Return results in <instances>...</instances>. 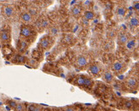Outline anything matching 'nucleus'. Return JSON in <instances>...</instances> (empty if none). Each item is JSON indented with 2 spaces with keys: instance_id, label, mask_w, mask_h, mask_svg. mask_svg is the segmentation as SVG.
Segmentation results:
<instances>
[{
  "instance_id": "nucleus-7",
  "label": "nucleus",
  "mask_w": 139,
  "mask_h": 111,
  "mask_svg": "<svg viewBox=\"0 0 139 111\" xmlns=\"http://www.w3.org/2000/svg\"><path fill=\"white\" fill-rule=\"evenodd\" d=\"M89 72L94 76H97L101 74V68L98 63H93L89 67Z\"/></svg>"
},
{
  "instance_id": "nucleus-21",
  "label": "nucleus",
  "mask_w": 139,
  "mask_h": 111,
  "mask_svg": "<svg viewBox=\"0 0 139 111\" xmlns=\"http://www.w3.org/2000/svg\"><path fill=\"white\" fill-rule=\"evenodd\" d=\"M59 31L60 30H59V28L57 27H51V28L50 29V34H49V35L55 38V36L58 34Z\"/></svg>"
},
{
  "instance_id": "nucleus-25",
  "label": "nucleus",
  "mask_w": 139,
  "mask_h": 111,
  "mask_svg": "<svg viewBox=\"0 0 139 111\" xmlns=\"http://www.w3.org/2000/svg\"><path fill=\"white\" fill-rule=\"evenodd\" d=\"M65 111H75V109L73 106H67L65 108Z\"/></svg>"
},
{
  "instance_id": "nucleus-29",
  "label": "nucleus",
  "mask_w": 139,
  "mask_h": 111,
  "mask_svg": "<svg viewBox=\"0 0 139 111\" xmlns=\"http://www.w3.org/2000/svg\"><path fill=\"white\" fill-rule=\"evenodd\" d=\"M138 13H139V11H138Z\"/></svg>"
},
{
  "instance_id": "nucleus-17",
  "label": "nucleus",
  "mask_w": 139,
  "mask_h": 111,
  "mask_svg": "<svg viewBox=\"0 0 139 111\" xmlns=\"http://www.w3.org/2000/svg\"><path fill=\"white\" fill-rule=\"evenodd\" d=\"M28 111H43L42 107L38 104H30L28 106Z\"/></svg>"
},
{
  "instance_id": "nucleus-3",
  "label": "nucleus",
  "mask_w": 139,
  "mask_h": 111,
  "mask_svg": "<svg viewBox=\"0 0 139 111\" xmlns=\"http://www.w3.org/2000/svg\"><path fill=\"white\" fill-rule=\"evenodd\" d=\"M11 40V33L9 27L7 28H2L0 30V41L4 44H9Z\"/></svg>"
},
{
  "instance_id": "nucleus-13",
  "label": "nucleus",
  "mask_w": 139,
  "mask_h": 111,
  "mask_svg": "<svg viewBox=\"0 0 139 111\" xmlns=\"http://www.w3.org/2000/svg\"><path fill=\"white\" fill-rule=\"evenodd\" d=\"M103 79L106 83H112L114 80V74L110 71H105L103 74Z\"/></svg>"
},
{
  "instance_id": "nucleus-8",
  "label": "nucleus",
  "mask_w": 139,
  "mask_h": 111,
  "mask_svg": "<svg viewBox=\"0 0 139 111\" xmlns=\"http://www.w3.org/2000/svg\"><path fill=\"white\" fill-rule=\"evenodd\" d=\"M28 46H29V42H28L26 40L23 39H20L18 41V44H17V48L19 50V52L20 53L25 52V51L28 50Z\"/></svg>"
},
{
  "instance_id": "nucleus-1",
  "label": "nucleus",
  "mask_w": 139,
  "mask_h": 111,
  "mask_svg": "<svg viewBox=\"0 0 139 111\" xmlns=\"http://www.w3.org/2000/svg\"><path fill=\"white\" fill-rule=\"evenodd\" d=\"M20 35H21L22 39H25L30 43L35 39L37 36V32L33 27H32L31 25H28V24H25V25H22L21 27Z\"/></svg>"
},
{
  "instance_id": "nucleus-15",
  "label": "nucleus",
  "mask_w": 139,
  "mask_h": 111,
  "mask_svg": "<svg viewBox=\"0 0 139 111\" xmlns=\"http://www.w3.org/2000/svg\"><path fill=\"white\" fill-rule=\"evenodd\" d=\"M14 62L16 64H24L26 62V58L25 56H23V55H17L15 57Z\"/></svg>"
},
{
  "instance_id": "nucleus-22",
  "label": "nucleus",
  "mask_w": 139,
  "mask_h": 111,
  "mask_svg": "<svg viewBox=\"0 0 139 111\" xmlns=\"http://www.w3.org/2000/svg\"><path fill=\"white\" fill-rule=\"evenodd\" d=\"M126 14V9L125 7H119L117 9V15L119 16H125Z\"/></svg>"
},
{
  "instance_id": "nucleus-20",
  "label": "nucleus",
  "mask_w": 139,
  "mask_h": 111,
  "mask_svg": "<svg viewBox=\"0 0 139 111\" xmlns=\"http://www.w3.org/2000/svg\"><path fill=\"white\" fill-rule=\"evenodd\" d=\"M80 14H81V8H80L79 6L76 5V6L73 7V9H72V15H73L74 17L79 16Z\"/></svg>"
},
{
  "instance_id": "nucleus-23",
  "label": "nucleus",
  "mask_w": 139,
  "mask_h": 111,
  "mask_svg": "<svg viewBox=\"0 0 139 111\" xmlns=\"http://www.w3.org/2000/svg\"><path fill=\"white\" fill-rule=\"evenodd\" d=\"M135 44H136L135 39H129L128 42L126 43V44H125V46H126L128 50H132L135 47Z\"/></svg>"
},
{
  "instance_id": "nucleus-6",
  "label": "nucleus",
  "mask_w": 139,
  "mask_h": 111,
  "mask_svg": "<svg viewBox=\"0 0 139 111\" xmlns=\"http://www.w3.org/2000/svg\"><path fill=\"white\" fill-rule=\"evenodd\" d=\"M3 14L6 18H11L15 15V9L10 5H4L3 7Z\"/></svg>"
},
{
  "instance_id": "nucleus-19",
  "label": "nucleus",
  "mask_w": 139,
  "mask_h": 111,
  "mask_svg": "<svg viewBox=\"0 0 139 111\" xmlns=\"http://www.w3.org/2000/svg\"><path fill=\"white\" fill-rule=\"evenodd\" d=\"M26 109H28V107L25 104V103H17V104L15 107L14 110L15 111H26Z\"/></svg>"
},
{
  "instance_id": "nucleus-12",
  "label": "nucleus",
  "mask_w": 139,
  "mask_h": 111,
  "mask_svg": "<svg viewBox=\"0 0 139 111\" xmlns=\"http://www.w3.org/2000/svg\"><path fill=\"white\" fill-rule=\"evenodd\" d=\"M128 40H129V37L125 33H120L118 35V44H120V46L126 44Z\"/></svg>"
},
{
  "instance_id": "nucleus-28",
  "label": "nucleus",
  "mask_w": 139,
  "mask_h": 111,
  "mask_svg": "<svg viewBox=\"0 0 139 111\" xmlns=\"http://www.w3.org/2000/svg\"><path fill=\"white\" fill-rule=\"evenodd\" d=\"M84 111H93V110H91V109H84Z\"/></svg>"
},
{
  "instance_id": "nucleus-9",
  "label": "nucleus",
  "mask_w": 139,
  "mask_h": 111,
  "mask_svg": "<svg viewBox=\"0 0 139 111\" xmlns=\"http://www.w3.org/2000/svg\"><path fill=\"white\" fill-rule=\"evenodd\" d=\"M125 84H126V85L130 89H137L138 85H139V82H138V80L136 78L130 77V78H128L126 79V82H125Z\"/></svg>"
},
{
  "instance_id": "nucleus-26",
  "label": "nucleus",
  "mask_w": 139,
  "mask_h": 111,
  "mask_svg": "<svg viewBox=\"0 0 139 111\" xmlns=\"http://www.w3.org/2000/svg\"><path fill=\"white\" fill-rule=\"evenodd\" d=\"M9 105H10L13 109H15V107L16 106V104H17V103H15L14 101H9Z\"/></svg>"
},
{
  "instance_id": "nucleus-27",
  "label": "nucleus",
  "mask_w": 139,
  "mask_h": 111,
  "mask_svg": "<svg viewBox=\"0 0 139 111\" xmlns=\"http://www.w3.org/2000/svg\"><path fill=\"white\" fill-rule=\"evenodd\" d=\"M133 8H134V9L139 11V3H136L135 4H134V6H133Z\"/></svg>"
},
{
  "instance_id": "nucleus-14",
  "label": "nucleus",
  "mask_w": 139,
  "mask_h": 111,
  "mask_svg": "<svg viewBox=\"0 0 139 111\" xmlns=\"http://www.w3.org/2000/svg\"><path fill=\"white\" fill-rule=\"evenodd\" d=\"M21 20L25 23H29L33 21V16L29 12H23L21 15Z\"/></svg>"
},
{
  "instance_id": "nucleus-16",
  "label": "nucleus",
  "mask_w": 139,
  "mask_h": 111,
  "mask_svg": "<svg viewBox=\"0 0 139 111\" xmlns=\"http://www.w3.org/2000/svg\"><path fill=\"white\" fill-rule=\"evenodd\" d=\"M84 18L87 20V21H91L95 18V14L93 11H90V10H86L85 12L84 13Z\"/></svg>"
},
{
  "instance_id": "nucleus-11",
  "label": "nucleus",
  "mask_w": 139,
  "mask_h": 111,
  "mask_svg": "<svg viewBox=\"0 0 139 111\" xmlns=\"http://www.w3.org/2000/svg\"><path fill=\"white\" fill-rule=\"evenodd\" d=\"M37 25H38V29H41L44 30L48 27L49 26V21L45 17H43V18H40L38 21V23H37Z\"/></svg>"
},
{
  "instance_id": "nucleus-24",
  "label": "nucleus",
  "mask_w": 139,
  "mask_h": 111,
  "mask_svg": "<svg viewBox=\"0 0 139 111\" xmlns=\"http://www.w3.org/2000/svg\"><path fill=\"white\" fill-rule=\"evenodd\" d=\"M28 62L29 65L31 66L32 68H38V66L39 65V62H38V61H36L35 59H33V58H32V59H29Z\"/></svg>"
},
{
  "instance_id": "nucleus-10",
  "label": "nucleus",
  "mask_w": 139,
  "mask_h": 111,
  "mask_svg": "<svg viewBox=\"0 0 139 111\" xmlns=\"http://www.w3.org/2000/svg\"><path fill=\"white\" fill-rule=\"evenodd\" d=\"M88 64V59L84 56H79L77 57L76 60V65L79 68H84L87 66Z\"/></svg>"
},
{
  "instance_id": "nucleus-2",
  "label": "nucleus",
  "mask_w": 139,
  "mask_h": 111,
  "mask_svg": "<svg viewBox=\"0 0 139 111\" xmlns=\"http://www.w3.org/2000/svg\"><path fill=\"white\" fill-rule=\"evenodd\" d=\"M54 43H55V38L49 35V34L45 35L40 39L38 44V48L41 51H48L54 46Z\"/></svg>"
},
{
  "instance_id": "nucleus-18",
  "label": "nucleus",
  "mask_w": 139,
  "mask_h": 111,
  "mask_svg": "<svg viewBox=\"0 0 139 111\" xmlns=\"http://www.w3.org/2000/svg\"><path fill=\"white\" fill-rule=\"evenodd\" d=\"M130 25L133 27H139V18L137 16H133L130 19Z\"/></svg>"
},
{
  "instance_id": "nucleus-5",
  "label": "nucleus",
  "mask_w": 139,
  "mask_h": 111,
  "mask_svg": "<svg viewBox=\"0 0 139 111\" xmlns=\"http://www.w3.org/2000/svg\"><path fill=\"white\" fill-rule=\"evenodd\" d=\"M125 68V64L120 61H116L114 62L113 65H112V70L116 74H121L124 71Z\"/></svg>"
},
{
  "instance_id": "nucleus-4",
  "label": "nucleus",
  "mask_w": 139,
  "mask_h": 111,
  "mask_svg": "<svg viewBox=\"0 0 139 111\" xmlns=\"http://www.w3.org/2000/svg\"><path fill=\"white\" fill-rule=\"evenodd\" d=\"M75 84L79 86H86V87H90L93 85V81L90 78L85 77V76H78L75 79Z\"/></svg>"
}]
</instances>
